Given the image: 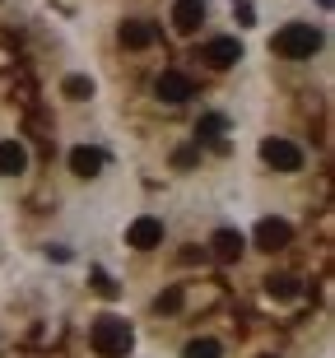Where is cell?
<instances>
[{
    "label": "cell",
    "instance_id": "8992f818",
    "mask_svg": "<svg viewBox=\"0 0 335 358\" xmlns=\"http://www.w3.org/2000/svg\"><path fill=\"white\" fill-rule=\"evenodd\" d=\"M252 238H256L261 252H284V247L294 242V224H289V219H261Z\"/></svg>",
    "mask_w": 335,
    "mask_h": 358
},
{
    "label": "cell",
    "instance_id": "30bf717a",
    "mask_svg": "<svg viewBox=\"0 0 335 358\" xmlns=\"http://www.w3.org/2000/svg\"><path fill=\"white\" fill-rule=\"evenodd\" d=\"M242 247H247V238H242L238 228H219L215 238H210V252H215V261H224V266H233V261H238Z\"/></svg>",
    "mask_w": 335,
    "mask_h": 358
},
{
    "label": "cell",
    "instance_id": "52a82bcc",
    "mask_svg": "<svg viewBox=\"0 0 335 358\" xmlns=\"http://www.w3.org/2000/svg\"><path fill=\"white\" fill-rule=\"evenodd\" d=\"M191 93H196V89H191V80L182 75V70H163L159 80H154V98H159V103H168V107L187 103Z\"/></svg>",
    "mask_w": 335,
    "mask_h": 358
},
{
    "label": "cell",
    "instance_id": "ba28073f",
    "mask_svg": "<svg viewBox=\"0 0 335 358\" xmlns=\"http://www.w3.org/2000/svg\"><path fill=\"white\" fill-rule=\"evenodd\" d=\"M117 38H121V47H131V52H145V47H154V42H159V28L145 24V19H126Z\"/></svg>",
    "mask_w": 335,
    "mask_h": 358
},
{
    "label": "cell",
    "instance_id": "e0dca14e",
    "mask_svg": "<svg viewBox=\"0 0 335 358\" xmlns=\"http://www.w3.org/2000/svg\"><path fill=\"white\" fill-rule=\"evenodd\" d=\"M154 307H159V312H177V307H182V289H163L159 298H154Z\"/></svg>",
    "mask_w": 335,
    "mask_h": 358
},
{
    "label": "cell",
    "instance_id": "3957f363",
    "mask_svg": "<svg viewBox=\"0 0 335 358\" xmlns=\"http://www.w3.org/2000/svg\"><path fill=\"white\" fill-rule=\"evenodd\" d=\"M261 159H266L270 168H280V173H298V168H303V149H298L294 140L270 135V140H261Z\"/></svg>",
    "mask_w": 335,
    "mask_h": 358
},
{
    "label": "cell",
    "instance_id": "9a60e30c",
    "mask_svg": "<svg viewBox=\"0 0 335 358\" xmlns=\"http://www.w3.org/2000/svg\"><path fill=\"white\" fill-rule=\"evenodd\" d=\"M61 89H66V98H94V80L89 75H70Z\"/></svg>",
    "mask_w": 335,
    "mask_h": 358
},
{
    "label": "cell",
    "instance_id": "d6986e66",
    "mask_svg": "<svg viewBox=\"0 0 335 358\" xmlns=\"http://www.w3.org/2000/svg\"><path fill=\"white\" fill-rule=\"evenodd\" d=\"M233 14H238L242 24H252V19H256V10H252V5H247V0H233Z\"/></svg>",
    "mask_w": 335,
    "mask_h": 358
},
{
    "label": "cell",
    "instance_id": "6da1fadb",
    "mask_svg": "<svg viewBox=\"0 0 335 358\" xmlns=\"http://www.w3.org/2000/svg\"><path fill=\"white\" fill-rule=\"evenodd\" d=\"M89 345H94L98 358H126L135 349V331L121 317H98L94 331H89Z\"/></svg>",
    "mask_w": 335,
    "mask_h": 358
},
{
    "label": "cell",
    "instance_id": "ac0fdd59",
    "mask_svg": "<svg viewBox=\"0 0 335 358\" xmlns=\"http://www.w3.org/2000/svg\"><path fill=\"white\" fill-rule=\"evenodd\" d=\"M94 289L103 293V298H117V284H112V275H108V270H94Z\"/></svg>",
    "mask_w": 335,
    "mask_h": 358
},
{
    "label": "cell",
    "instance_id": "7a4b0ae2",
    "mask_svg": "<svg viewBox=\"0 0 335 358\" xmlns=\"http://www.w3.org/2000/svg\"><path fill=\"white\" fill-rule=\"evenodd\" d=\"M317 47H322V28H312V24H284L275 33V52L289 56V61H308Z\"/></svg>",
    "mask_w": 335,
    "mask_h": 358
},
{
    "label": "cell",
    "instance_id": "5bb4252c",
    "mask_svg": "<svg viewBox=\"0 0 335 358\" xmlns=\"http://www.w3.org/2000/svg\"><path fill=\"white\" fill-rule=\"evenodd\" d=\"M182 358H224V349H219L215 340H191V345L182 349Z\"/></svg>",
    "mask_w": 335,
    "mask_h": 358
},
{
    "label": "cell",
    "instance_id": "44dd1931",
    "mask_svg": "<svg viewBox=\"0 0 335 358\" xmlns=\"http://www.w3.org/2000/svg\"><path fill=\"white\" fill-rule=\"evenodd\" d=\"M266 358H270V354H266Z\"/></svg>",
    "mask_w": 335,
    "mask_h": 358
},
{
    "label": "cell",
    "instance_id": "7c38bea8",
    "mask_svg": "<svg viewBox=\"0 0 335 358\" xmlns=\"http://www.w3.org/2000/svg\"><path fill=\"white\" fill-rule=\"evenodd\" d=\"M28 168V149L19 140H5L0 145V177H19Z\"/></svg>",
    "mask_w": 335,
    "mask_h": 358
},
{
    "label": "cell",
    "instance_id": "8fae6325",
    "mask_svg": "<svg viewBox=\"0 0 335 358\" xmlns=\"http://www.w3.org/2000/svg\"><path fill=\"white\" fill-rule=\"evenodd\" d=\"M70 173H75V177H98V173H103V154L89 149V145L70 149Z\"/></svg>",
    "mask_w": 335,
    "mask_h": 358
},
{
    "label": "cell",
    "instance_id": "277c9868",
    "mask_svg": "<svg viewBox=\"0 0 335 358\" xmlns=\"http://www.w3.org/2000/svg\"><path fill=\"white\" fill-rule=\"evenodd\" d=\"M196 61H205L210 70H228V66H238V61H242V42L238 38H210Z\"/></svg>",
    "mask_w": 335,
    "mask_h": 358
},
{
    "label": "cell",
    "instance_id": "ffe728a7",
    "mask_svg": "<svg viewBox=\"0 0 335 358\" xmlns=\"http://www.w3.org/2000/svg\"><path fill=\"white\" fill-rule=\"evenodd\" d=\"M196 163V149H177V168H191Z\"/></svg>",
    "mask_w": 335,
    "mask_h": 358
},
{
    "label": "cell",
    "instance_id": "2e32d148",
    "mask_svg": "<svg viewBox=\"0 0 335 358\" xmlns=\"http://www.w3.org/2000/svg\"><path fill=\"white\" fill-rule=\"evenodd\" d=\"M224 126H228L224 117H201V121H196V140H219Z\"/></svg>",
    "mask_w": 335,
    "mask_h": 358
},
{
    "label": "cell",
    "instance_id": "5b68a950",
    "mask_svg": "<svg viewBox=\"0 0 335 358\" xmlns=\"http://www.w3.org/2000/svg\"><path fill=\"white\" fill-rule=\"evenodd\" d=\"M126 247H135V252H154V247H163V219L140 214V219L126 228Z\"/></svg>",
    "mask_w": 335,
    "mask_h": 358
},
{
    "label": "cell",
    "instance_id": "9c48e42d",
    "mask_svg": "<svg viewBox=\"0 0 335 358\" xmlns=\"http://www.w3.org/2000/svg\"><path fill=\"white\" fill-rule=\"evenodd\" d=\"M201 24H205V0H177L173 5V28L182 38H191Z\"/></svg>",
    "mask_w": 335,
    "mask_h": 358
},
{
    "label": "cell",
    "instance_id": "4fadbf2b",
    "mask_svg": "<svg viewBox=\"0 0 335 358\" xmlns=\"http://www.w3.org/2000/svg\"><path fill=\"white\" fill-rule=\"evenodd\" d=\"M266 293H270V298H280V303H294L298 293H303V284H298L294 275H270L266 279Z\"/></svg>",
    "mask_w": 335,
    "mask_h": 358
}]
</instances>
